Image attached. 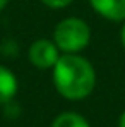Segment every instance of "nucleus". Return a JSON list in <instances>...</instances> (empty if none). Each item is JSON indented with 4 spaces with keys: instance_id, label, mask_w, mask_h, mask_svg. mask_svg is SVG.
Instances as JSON below:
<instances>
[{
    "instance_id": "obj_6",
    "label": "nucleus",
    "mask_w": 125,
    "mask_h": 127,
    "mask_svg": "<svg viewBox=\"0 0 125 127\" xmlns=\"http://www.w3.org/2000/svg\"><path fill=\"white\" fill-rule=\"evenodd\" d=\"M50 127H91V124L77 112H62L51 120Z\"/></svg>"
},
{
    "instance_id": "obj_8",
    "label": "nucleus",
    "mask_w": 125,
    "mask_h": 127,
    "mask_svg": "<svg viewBox=\"0 0 125 127\" xmlns=\"http://www.w3.org/2000/svg\"><path fill=\"white\" fill-rule=\"evenodd\" d=\"M120 43H122V48L125 50V21L120 26Z\"/></svg>"
},
{
    "instance_id": "obj_10",
    "label": "nucleus",
    "mask_w": 125,
    "mask_h": 127,
    "mask_svg": "<svg viewBox=\"0 0 125 127\" xmlns=\"http://www.w3.org/2000/svg\"><path fill=\"white\" fill-rule=\"evenodd\" d=\"M7 3H9V0H0V12L7 7Z\"/></svg>"
},
{
    "instance_id": "obj_3",
    "label": "nucleus",
    "mask_w": 125,
    "mask_h": 127,
    "mask_svg": "<svg viewBox=\"0 0 125 127\" xmlns=\"http://www.w3.org/2000/svg\"><path fill=\"white\" fill-rule=\"evenodd\" d=\"M60 50L50 38H38L27 48V60L33 67L40 70H51L60 57Z\"/></svg>"
},
{
    "instance_id": "obj_1",
    "label": "nucleus",
    "mask_w": 125,
    "mask_h": 127,
    "mask_svg": "<svg viewBox=\"0 0 125 127\" xmlns=\"http://www.w3.org/2000/svg\"><path fill=\"white\" fill-rule=\"evenodd\" d=\"M51 81L57 93L69 101H81L96 88V70L81 53H62L51 67Z\"/></svg>"
},
{
    "instance_id": "obj_4",
    "label": "nucleus",
    "mask_w": 125,
    "mask_h": 127,
    "mask_svg": "<svg viewBox=\"0 0 125 127\" xmlns=\"http://www.w3.org/2000/svg\"><path fill=\"white\" fill-rule=\"evenodd\" d=\"M91 9L110 22H122L125 21V0H89Z\"/></svg>"
},
{
    "instance_id": "obj_2",
    "label": "nucleus",
    "mask_w": 125,
    "mask_h": 127,
    "mask_svg": "<svg viewBox=\"0 0 125 127\" xmlns=\"http://www.w3.org/2000/svg\"><path fill=\"white\" fill-rule=\"evenodd\" d=\"M51 40L60 53H81L91 43V28L81 17H63L53 28Z\"/></svg>"
},
{
    "instance_id": "obj_9",
    "label": "nucleus",
    "mask_w": 125,
    "mask_h": 127,
    "mask_svg": "<svg viewBox=\"0 0 125 127\" xmlns=\"http://www.w3.org/2000/svg\"><path fill=\"white\" fill-rule=\"evenodd\" d=\"M118 127H125V110L120 113V117H118Z\"/></svg>"
},
{
    "instance_id": "obj_7",
    "label": "nucleus",
    "mask_w": 125,
    "mask_h": 127,
    "mask_svg": "<svg viewBox=\"0 0 125 127\" xmlns=\"http://www.w3.org/2000/svg\"><path fill=\"white\" fill-rule=\"evenodd\" d=\"M45 7L48 9H53V10H62L65 7H69L74 0H40Z\"/></svg>"
},
{
    "instance_id": "obj_5",
    "label": "nucleus",
    "mask_w": 125,
    "mask_h": 127,
    "mask_svg": "<svg viewBox=\"0 0 125 127\" xmlns=\"http://www.w3.org/2000/svg\"><path fill=\"white\" fill-rule=\"evenodd\" d=\"M19 91L17 76L5 65L0 64V105H9Z\"/></svg>"
}]
</instances>
